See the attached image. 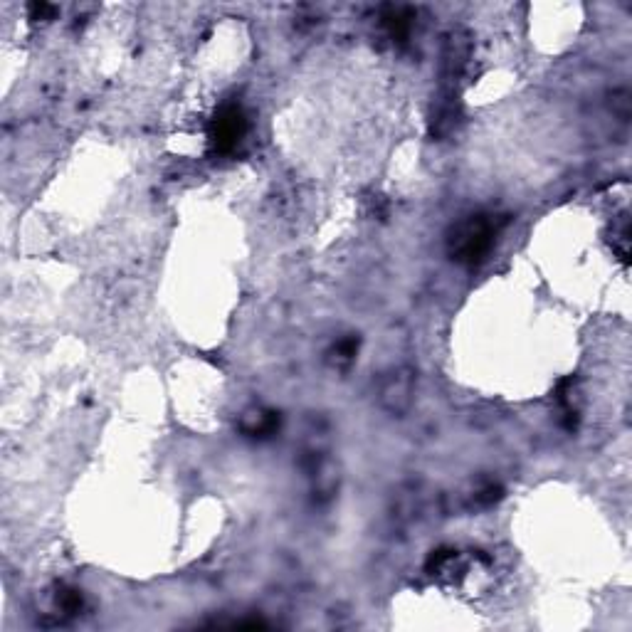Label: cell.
I'll return each mask as SVG.
<instances>
[{
  "label": "cell",
  "instance_id": "1",
  "mask_svg": "<svg viewBox=\"0 0 632 632\" xmlns=\"http://www.w3.org/2000/svg\"><path fill=\"white\" fill-rule=\"evenodd\" d=\"M494 233H497V228H494L492 220L484 218V215L465 220V223L457 225L455 233L450 237L452 255L460 262H470V265L482 260L489 252V247H492Z\"/></svg>",
  "mask_w": 632,
  "mask_h": 632
},
{
  "label": "cell",
  "instance_id": "2",
  "mask_svg": "<svg viewBox=\"0 0 632 632\" xmlns=\"http://www.w3.org/2000/svg\"><path fill=\"white\" fill-rule=\"evenodd\" d=\"M247 119L242 114V109L237 104H228V107L220 109L218 117L213 119V129H210V139H213L215 149L218 151H230L235 149L237 141L245 136Z\"/></svg>",
  "mask_w": 632,
  "mask_h": 632
},
{
  "label": "cell",
  "instance_id": "3",
  "mask_svg": "<svg viewBox=\"0 0 632 632\" xmlns=\"http://www.w3.org/2000/svg\"><path fill=\"white\" fill-rule=\"evenodd\" d=\"M413 403V373L398 368L381 383V405L393 415H403Z\"/></svg>",
  "mask_w": 632,
  "mask_h": 632
}]
</instances>
